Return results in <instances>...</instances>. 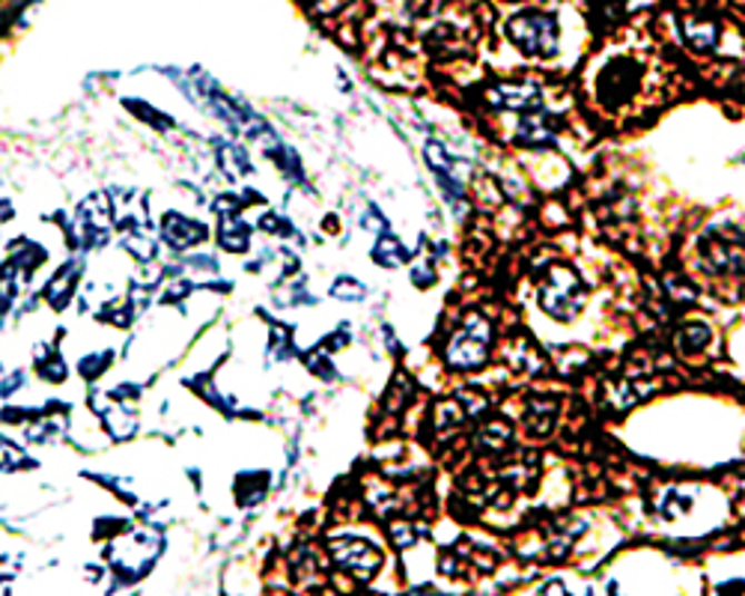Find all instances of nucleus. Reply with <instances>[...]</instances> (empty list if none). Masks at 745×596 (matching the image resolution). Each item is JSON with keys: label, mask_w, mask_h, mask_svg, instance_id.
<instances>
[{"label": "nucleus", "mask_w": 745, "mask_h": 596, "mask_svg": "<svg viewBox=\"0 0 745 596\" xmlns=\"http://www.w3.org/2000/svg\"><path fill=\"white\" fill-rule=\"evenodd\" d=\"M701 266L716 275H743L745 271V234L736 227H713L698 242Z\"/></svg>", "instance_id": "7ed1b4c3"}, {"label": "nucleus", "mask_w": 745, "mask_h": 596, "mask_svg": "<svg viewBox=\"0 0 745 596\" xmlns=\"http://www.w3.org/2000/svg\"><path fill=\"white\" fill-rule=\"evenodd\" d=\"M624 7H626V0H594L596 16H606V19H617Z\"/></svg>", "instance_id": "9b49d317"}, {"label": "nucleus", "mask_w": 745, "mask_h": 596, "mask_svg": "<svg viewBox=\"0 0 745 596\" xmlns=\"http://www.w3.org/2000/svg\"><path fill=\"white\" fill-rule=\"evenodd\" d=\"M558 19L549 12H519L507 21V37L522 54L552 60L558 54Z\"/></svg>", "instance_id": "f03ea898"}, {"label": "nucleus", "mask_w": 745, "mask_h": 596, "mask_svg": "<svg viewBox=\"0 0 745 596\" xmlns=\"http://www.w3.org/2000/svg\"><path fill=\"white\" fill-rule=\"evenodd\" d=\"M683 37L689 42L695 51H709L716 46L718 28L713 21H701V19H683Z\"/></svg>", "instance_id": "0eeeda50"}, {"label": "nucleus", "mask_w": 745, "mask_h": 596, "mask_svg": "<svg viewBox=\"0 0 745 596\" xmlns=\"http://www.w3.org/2000/svg\"><path fill=\"white\" fill-rule=\"evenodd\" d=\"M644 69L635 60H615L608 63L599 74V99L612 108L624 105L633 99V93L642 85Z\"/></svg>", "instance_id": "39448f33"}, {"label": "nucleus", "mask_w": 745, "mask_h": 596, "mask_svg": "<svg viewBox=\"0 0 745 596\" xmlns=\"http://www.w3.org/2000/svg\"><path fill=\"white\" fill-rule=\"evenodd\" d=\"M725 590H745L743 578H736V582H727V585L718 587V594H725Z\"/></svg>", "instance_id": "f8f14e48"}, {"label": "nucleus", "mask_w": 745, "mask_h": 596, "mask_svg": "<svg viewBox=\"0 0 745 596\" xmlns=\"http://www.w3.org/2000/svg\"><path fill=\"white\" fill-rule=\"evenodd\" d=\"M519 138L525 143H549V140H555V131L549 129V122H546L540 111H532L522 117Z\"/></svg>", "instance_id": "6e6552de"}, {"label": "nucleus", "mask_w": 745, "mask_h": 596, "mask_svg": "<svg viewBox=\"0 0 745 596\" xmlns=\"http://www.w3.org/2000/svg\"><path fill=\"white\" fill-rule=\"evenodd\" d=\"M498 108L510 111H540V87L537 85H501L489 93Z\"/></svg>", "instance_id": "423d86ee"}, {"label": "nucleus", "mask_w": 745, "mask_h": 596, "mask_svg": "<svg viewBox=\"0 0 745 596\" xmlns=\"http://www.w3.org/2000/svg\"><path fill=\"white\" fill-rule=\"evenodd\" d=\"M537 296H540V308L552 319L569 322V319L578 317V310L585 308L587 287L585 280L578 278L569 266H552L546 271V278H543Z\"/></svg>", "instance_id": "f257e3e1"}, {"label": "nucleus", "mask_w": 745, "mask_h": 596, "mask_svg": "<svg viewBox=\"0 0 745 596\" xmlns=\"http://www.w3.org/2000/svg\"><path fill=\"white\" fill-rule=\"evenodd\" d=\"M489 344H493V326L486 319L471 317L447 346V361L457 370H477L489 355Z\"/></svg>", "instance_id": "20e7f679"}, {"label": "nucleus", "mask_w": 745, "mask_h": 596, "mask_svg": "<svg viewBox=\"0 0 745 596\" xmlns=\"http://www.w3.org/2000/svg\"><path fill=\"white\" fill-rule=\"evenodd\" d=\"M689 507H692L689 495H681V489H674V493L668 495V501L662 504V513L670 519V516H677L681 510H689Z\"/></svg>", "instance_id": "9d476101"}, {"label": "nucleus", "mask_w": 745, "mask_h": 596, "mask_svg": "<svg viewBox=\"0 0 745 596\" xmlns=\"http://www.w3.org/2000/svg\"><path fill=\"white\" fill-rule=\"evenodd\" d=\"M709 337H713L709 326H704V322H686V326L677 331V349H681L683 355L698 352V349H704V346L709 344Z\"/></svg>", "instance_id": "1a4fd4ad"}]
</instances>
